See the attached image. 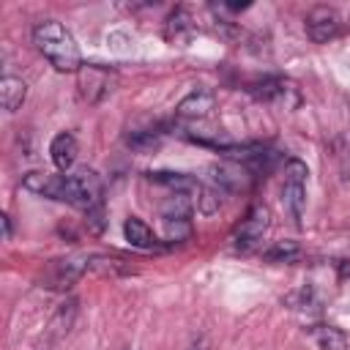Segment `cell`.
Returning <instances> with one entry per match:
<instances>
[{"label":"cell","mask_w":350,"mask_h":350,"mask_svg":"<svg viewBox=\"0 0 350 350\" xmlns=\"http://www.w3.org/2000/svg\"><path fill=\"white\" fill-rule=\"evenodd\" d=\"M112 90V74L96 63H82L79 68V96L90 104L101 101Z\"/></svg>","instance_id":"cell-9"},{"label":"cell","mask_w":350,"mask_h":350,"mask_svg":"<svg viewBox=\"0 0 350 350\" xmlns=\"http://www.w3.org/2000/svg\"><path fill=\"white\" fill-rule=\"evenodd\" d=\"M191 30H194L191 14H189L186 8H175V11L170 14V19H167V38H170V41H180V38H186Z\"/></svg>","instance_id":"cell-17"},{"label":"cell","mask_w":350,"mask_h":350,"mask_svg":"<svg viewBox=\"0 0 350 350\" xmlns=\"http://www.w3.org/2000/svg\"><path fill=\"white\" fill-rule=\"evenodd\" d=\"M342 276H345V279L350 276V262H345V265H342Z\"/></svg>","instance_id":"cell-23"},{"label":"cell","mask_w":350,"mask_h":350,"mask_svg":"<svg viewBox=\"0 0 350 350\" xmlns=\"http://www.w3.org/2000/svg\"><path fill=\"white\" fill-rule=\"evenodd\" d=\"M306 36L314 41V44H325L331 38H336L342 33V16L328 8V5H317L306 14Z\"/></svg>","instance_id":"cell-8"},{"label":"cell","mask_w":350,"mask_h":350,"mask_svg":"<svg viewBox=\"0 0 350 350\" xmlns=\"http://www.w3.org/2000/svg\"><path fill=\"white\" fill-rule=\"evenodd\" d=\"M271 230V211L257 202L249 208V213L241 219V224L232 232V243L238 252H252L254 246H260V241L265 238V232Z\"/></svg>","instance_id":"cell-5"},{"label":"cell","mask_w":350,"mask_h":350,"mask_svg":"<svg viewBox=\"0 0 350 350\" xmlns=\"http://www.w3.org/2000/svg\"><path fill=\"white\" fill-rule=\"evenodd\" d=\"M189 350H208V342H205V336H197V339L189 345Z\"/></svg>","instance_id":"cell-21"},{"label":"cell","mask_w":350,"mask_h":350,"mask_svg":"<svg viewBox=\"0 0 350 350\" xmlns=\"http://www.w3.org/2000/svg\"><path fill=\"white\" fill-rule=\"evenodd\" d=\"M33 44L36 49L63 74H74L82 68V55L77 46V38L68 27H63L57 19H41L33 27Z\"/></svg>","instance_id":"cell-2"},{"label":"cell","mask_w":350,"mask_h":350,"mask_svg":"<svg viewBox=\"0 0 350 350\" xmlns=\"http://www.w3.org/2000/svg\"><path fill=\"white\" fill-rule=\"evenodd\" d=\"M25 96H27V82L22 77L5 74L0 79V101H3V109L5 112H16L25 104Z\"/></svg>","instance_id":"cell-12"},{"label":"cell","mask_w":350,"mask_h":350,"mask_svg":"<svg viewBox=\"0 0 350 350\" xmlns=\"http://www.w3.org/2000/svg\"><path fill=\"white\" fill-rule=\"evenodd\" d=\"M191 208H194V205H191L189 191H172V194L159 205L161 224H164L170 241L189 238V232H191Z\"/></svg>","instance_id":"cell-3"},{"label":"cell","mask_w":350,"mask_h":350,"mask_svg":"<svg viewBox=\"0 0 350 350\" xmlns=\"http://www.w3.org/2000/svg\"><path fill=\"white\" fill-rule=\"evenodd\" d=\"M306 164L301 159H287L284 164V183H282V202L290 213V219L298 224L306 205Z\"/></svg>","instance_id":"cell-4"},{"label":"cell","mask_w":350,"mask_h":350,"mask_svg":"<svg viewBox=\"0 0 350 350\" xmlns=\"http://www.w3.org/2000/svg\"><path fill=\"white\" fill-rule=\"evenodd\" d=\"M284 90H287V82L279 79V77H262V79L249 82V93H252L257 101H273V98H279Z\"/></svg>","instance_id":"cell-15"},{"label":"cell","mask_w":350,"mask_h":350,"mask_svg":"<svg viewBox=\"0 0 350 350\" xmlns=\"http://www.w3.org/2000/svg\"><path fill=\"white\" fill-rule=\"evenodd\" d=\"M123 235H126V241H129L134 249H156V246H159L153 230H150L139 216H129V219L123 221Z\"/></svg>","instance_id":"cell-13"},{"label":"cell","mask_w":350,"mask_h":350,"mask_svg":"<svg viewBox=\"0 0 350 350\" xmlns=\"http://www.w3.org/2000/svg\"><path fill=\"white\" fill-rule=\"evenodd\" d=\"M148 178L153 183L170 186L172 191H197L200 194V189H202L191 175H183V172H164V170H159V172H148Z\"/></svg>","instance_id":"cell-14"},{"label":"cell","mask_w":350,"mask_h":350,"mask_svg":"<svg viewBox=\"0 0 350 350\" xmlns=\"http://www.w3.org/2000/svg\"><path fill=\"white\" fill-rule=\"evenodd\" d=\"M293 257H298V243L295 241H279L265 252V260H271V262H287Z\"/></svg>","instance_id":"cell-19"},{"label":"cell","mask_w":350,"mask_h":350,"mask_svg":"<svg viewBox=\"0 0 350 350\" xmlns=\"http://www.w3.org/2000/svg\"><path fill=\"white\" fill-rule=\"evenodd\" d=\"M312 336L320 350H347V336L334 325H314Z\"/></svg>","instance_id":"cell-16"},{"label":"cell","mask_w":350,"mask_h":350,"mask_svg":"<svg viewBox=\"0 0 350 350\" xmlns=\"http://www.w3.org/2000/svg\"><path fill=\"white\" fill-rule=\"evenodd\" d=\"M90 268V257H63V260H52L46 273H44V282L46 287H55V290H68L85 271Z\"/></svg>","instance_id":"cell-7"},{"label":"cell","mask_w":350,"mask_h":350,"mask_svg":"<svg viewBox=\"0 0 350 350\" xmlns=\"http://www.w3.org/2000/svg\"><path fill=\"white\" fill-rule=\"evenodd\" d=\"M22 186L38 197H49L57 202H68L79 211H93L101 205V178L93 170H77L66 175H49V172H27L22 178Z\"/></svg>","instance_id":"cell-1"},{"label":"cell","mask_w":350,"mask_h":350,"mask_svg":"<svg viewBox=\"0 0 350 350\" xmlns=\"http://www.w3.org/2000/svg\"><path fill=\"white\" fill-rule=\"evenodd\" d=\"M74 320H77V298H66V301L55 309V314L49 317V323H46V328H44V334H41L36 350H55V345L71 331Z\"/></svg>","instance_id":"cell-6"},{"label":"cell","mask_w":350,"mask_h":350,"mask_svg":"<svg viewBox=\"0 0 350 350\" xmlns=\"http://www.w3.org/2000/svg\"><path fill=\"white\" fill-rule=\"evenodd\" d=\"M213 104H216V96L211 90H191L189 96L180 98V104H178L175 112L180 118H186V120H202V118L211 115Z\"/></svg>","instance_id":"cell-10"},{"label":"cell","mask_w":350,"mask_h":350,"mask_svg":"<svg viewBox=\"0 0 350 350\" xmlns=\"http://www.w3.org/2000/svg\"><path fill=\"white\" fill-rule=\"evenodd\" d=\"M126 142L137 153H150V150H156L161 145V137H159V131H134V134H129Z\"/></svg>","instance_id":"cell-18"},{"label":"cell","mask_w":350,"mask_h":350,"mask_svg":"<svg viewBox=\"0 0 350 350\" xmlns=\"http://www.w3.org/2000/svg\"><path fill=\"white\" fill-rule=\"evenodd\" d=\"M197 202H200V211H202V213H213V211L221 205V200H219V194H216L213 189H200Z\"/></svg>","instance_id":"cell-20"},{"label":"cell","mask_w":350,"mask_h":350,"mask_svg":"<svg viewBox=\"0 0 350 350\" xmlns=\"http://www.w3.org/2000/svg\"><path fill=\"white\" fill-rule=\"evenodd\" d=\"M3 227H5L3 235H5V241H8V238H11V216H8V213H3Z\"/></svg>","instance_id":"cell-22"},{"label":"cell","mask_w":350,"mask_h":350,"mask_svg":"<svg viewBox=\"0 0 350 350\" xmlns=\"http://www.w3.org/2000/svg\"><path fill=\"white\" fill-rule=\"evenodd\" d=\"M77 153H79V148H77V139H74V134H68V131H60V134L52 139V145H49V156H52V164H55L60 172H68V170L74 167V161H77Z\"/></svg>","instance_id":"cell-11"}]
</instances>
